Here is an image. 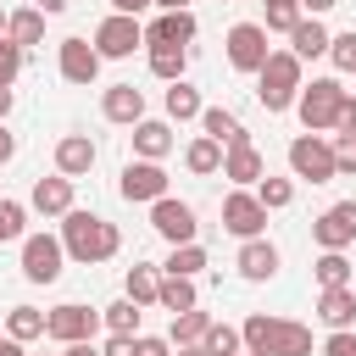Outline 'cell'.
<instances>
[{"label": "cell", "instance_id": "11", "mask_svg": "<svg viewBox=\"0 0 356 356\" xmlns=\"http://www.w3.org/2000/svg\"><path fill=\"white\" fill-rule=\"evenodd\" d=\"M44 334H50L56 345H78V339H95V334H100V306H83V300H61V306H50V323H44Z\"/></svg>", "mask_w": 356, "mask_h": 356}, {"label": "cell", "instance_id": "41", "mask_svg": "<svg viewBox=\"0 0 356 356\" xmlns=\"http://www.w3.org/2000/svg\"><path fill=\"white\" fill-rule=\"evenodd\" d=\"M300 17H306L300 6H267V17H261V28H267V33H284V39H289Z\"/></svg>", "mask_w": 356, "mask_h": 356}, {"label": "cell", "instance_id": "42", "mask_svg": "<svg viewBox=\"0 0 356 356\" xmlns=\"http://www.w3.org/2000/svg\"><path fill=\"white\" fill-rule=\"evenodd\" d=\"M22 61H28V50H17L11 39H0V89H11L22 78Z\"/></svg>", "mask_w": 356, "mask_h": 356}, {"label": "cell", "instance_id": "19", "mask_svg": "<svg viewBox=\"0 0 356 356\" xmlns=\"http://www.w3.org/2000/svg\"><path fill=\"white\" fill-rule=\"evenodd\" d=\"M128 139H134V156H139V161H161V156L178 145V134H172L167 117H145V122H134Z\"/></svg>", "mask_w": 356, "mask_h": 356}, {"label": "cell", "instance_id": "33", "mask_svg": "<svg viewBox=\"0 0 356 356\" xmlns=\"http://www.w3.org/2000/svg\"><path fill=\"white\" fill-rule=\"evenodd\" d=\"M200 267H206V245H172L161 261V273H172V278H200Z\"/></svg>", "mask_w": 356, "mask_h": 356}, {"label": "cell", "instance_id": "50", "mask_svg": "<svg viewBox=\"0 0 356 356\" xmlns=\"http://www.w3.org/2000/svg\"><path fill=\"white\" fill-rule=\"evenodd\" d=\"M61 356H100L95 339H78V345H61Z\"/></svg>", "mask_w": 356, "mask_h": 356}, {"label": "cell", "instance_id": "51", "mask_svg": "<svg viewBox=\"0 0 356 356\" xmlns=\"http://www.w3.org/2000/svg\"><path fill=\"white\" fill-rule=\"evenodd\" d=\"M334 6H339V0H300V11H306V17H323V11H334Z\"/></svg>", "mask_w": 356, "mask_h": 356}, {"label": "cell", "instance_id": "46", "mask_svg": "<svg viewBox=\"0 0 356 356\" xmlns=\"http://www.w3.org/2000/svg\"><path fill=\"white\" fill-rule=\"evenodd\" d=\"M134 339H139V334H134ZM134 339H128V334H106L100 356H134Z\"/></svg>", "mask_w": 356, "mask_h": 356}, {"label": "cell", "instance_id": "9", "mask_svg": "<svg viewBox=\"0 0 356 356\" xmlns=\"http://www.w3.org/2000/svg\"><path fill=\"white\" fill-rule=\"evenodd\" d=\"M61 267H67L61 234H28V239H22V278H28V284H56Z\"/></svg>", "mask_w": 356, "mask_h": 356}, {"label": "cell", "instance_id": "39", "mask_svg": "<svg viewBox=\"0 0 356 356\" xmlns=\"http://www.w3.org/2000/svg\"><path fill=\"white\" fill-rule=\"evenodd\" d=\"M200 345H206L211 356H245V339H239V328H228V323H211Z\"/></svg>", "mask_w": 356, "mask_h": 356}, {"label": "cell", "instance_id": "58", "mask_svg": "<svg viewBox=\"0 0 356 356\" xmlns=\"http://www.w3.org/2000/svg\"><path fill=\"white\" fill-rule=\"evenodd\" d=\"M33 6H39V0H33Z\"/></svg>", "mask_w": 356, "mask_h": 356}, {"label": "cell", "instance_id": "12", "mask_svg": "<svg viewBox=\"0 0 356 356\" xmlns=\"http://www.w3.org/2000/svg\"><path fill=\"white\" fill-rule=\"evenodd\" d=\"M312 245H317V250H350V245H356V200L323 206L317 222H312Z\"/></svg>", "mask_w": 356, "mask_h": 356}, {"label": "cell", "instance_id": "57", "mask_svg": "<svg viewBox=\"0 0 356 356\" xmlns=\"http://www.w3.org/2000/svg\"><path fill=\"white\" fill-rule=\"evenodd\" d=\"M6 17H11V11H0V39H6Z\"/></svg>", "mask_w": 356, "mask_h": 356}, {"label": "cell", "instance_id": "2", "mask_svg": "<svg viewBox=\"0 0 356 356\" xmlns=\"http://www.w3.org/2000/svg\"><path fill=\"white\" fill-rule=\"evenodd\" d=\"M300 89H306V61H300L295 50H273L267 67L256 72V100L278 117V111H289V106L300 100Z\"/></svg>", "mask_w": 356, "mask_h": 356}, {"label": "cell", "instance_id": "47", "mask_svg": "<svg viewBox=\"0 0 356 356\" xmlns=\"http://www.w3.org/2000/svg\"><path fill=\"white\" fill-rule=\"evenodd\" d=\"M334 134H356V89L345 95V106H339V122H334Z\"/></svg>", "mask_w": 356, "mask_h": 356}, {"label": "cell", "instance_id": "27", "mask_svg": "<svg viewBox=\"0 0 356 356\" xmlns=\"http://www.w3.org/2000/svg\"><path fill=\"white\" fill-rule=\"evenodd\" d=\"M222 156H228V150H222L217 139H206V134H195V139L184 145V167H189L195 178H211V172H222Z\"/></svg>", "mask_w": 356, "mask_h": 356}, {"label": "cell", "instance_id": "52", "mask_svg": "<svg viewBox=\"0 0 356 356\" xmlns=\"http://www.w3.org/2000/svg\"><path fill=\"white\" fill-rule=\"evenodd\" d=\"M0 356H28V350H22V345H17V339H11L6 328H0Z\"/></svg>", "mask_w": 356, "mask_h": 356}, {"label": "cell", "instance_id": "17", "mask_svg": "<svg viewBox=\"0 0 356 356\" xmlns=\"http://www.w3.org/2000/svg\"><path fill=\"white\" fill-rule=\"evenodd\" d=\"M78 200H72V178H61V172H50V178H33V189H28V211H39V217H67Z\"/></svg>", "mask_w": 356, "mask_h": 356}, {"label": "cell", "instance_id": "15", "mask_svg": "<svg viewBox=\"0 0 356 356\" xmlns=\"http://www.w3.org/2000/svg\"><path fill=\"white\" fill-rule=\"evenodd\" d=\"M95 161H100V145H95L89 134H61V139H56V172H61V178L78 184V178L95 172Z\"/></svg>", "mask_w": 356, "mask_h": 356}, {"label": "cell", "instance_id": "40", "mask_svg": "<svg viewBox=\"0 0 356 356\" xmlns=\"http://www.w3.org/2000/svg\"><path fill=\"white\" fill-rule=\"evenodd\" d=\"M328 61H334V72H350V78H356V28L334 33V44H328Z\"/></svg>", "mask_w": 356, "mask_h": 356}, {"label": "cell", "instance_id": "4", "mask_svg": "<svg viewBox=\"0 0 356 356\" xmlns=\"http://www.w3.org/2000/svg\"><path fill=\"white\" fill-rule=\"evenodd\" d=\"M289 178L295 184H334V139L328 134H295L289 139Z\"/></svg>", "mask_w": 356, "mask_h": 356}, {"label": "cell", "instance_id": "3", "mask_svg": "<svg viewBox=\"0 0 356 356\" xmlns=\"http://www.w3.org/2000/svg\"><path fill=\"white\" fill-rule=\"evenodd\" d=\"M345 95H350V89H345L339 78H312V83L300 89V100H295L300 128H306V134H328V139H334V122H339Z\"/></svg>", "mask_w": 356, "mask_h": 356}, {"label": "cell", "instance_id": "55", "mask_svg": "<svg viewBox=\"0 0 356 356\" xmlns=\"http://www.w3.org/2000/svg\"><path fill=\"white\" fill-rule=\"evenodd\" d=\"M178 356H211L206 345H178Z\"/></svg>", "mask_w": 356, "mask_h": 356}, {"label": "cell", "instance_id": "36", "mask_svg": "<svg viewBox=\"0 0 356 356\" xmlns=\"http://www.w3.org/2000/svg\"><path fill=\"white\" fill-rule=\"evenodd\" d=\"M28 239V200H0V245Z\"/></svg>", "mask_w": 356, "mask_h": 356}, {"label": "cell", "instance_id": "10", "mask_svg": "<svg viewBox=\"0 0 356 356\" xmlns=\"http://www.w3.org/2000/svg\"><path fill=\"white\" fill-rule=\"evenodd\" d=\"M222 228H228L239 245L267 234V206L256 200V189H228V195H222Z\"/></svg>", "mask_w": 356, "mask_h": 356}, {"label": "cell", "instance_id": "26", "mask_svg": "<svg viewBox=\"0 0 356 356\" xmlns=\"http://www.w3.org/2000/svg\"><path fill=\"white\" fill-rule=\"evenodd\" d=\"M278 323L284 317H267V312H250L239 323V339H245V356H273V339H278Z\"/></svg>", "mask_w": 356, "mask_h": 356}, {"label": "cell", "instance_id": "6", "mask_svg": "<svg viewBox=\"0 0 356 356\" xmlns=\"http://www.w3.org/2000/svg\"><path fill=\"white\" fill-rule=\"evenodd\" d=\"M222 50H228V67H234V72H245V78H256V72L267 67V56H273V44H267V28H261V22H234V28L222 33Z\"/></svg>", "mask_w": 356, "mask_h": 356}, {"label": "cell", "instance_id": "53", "mask_svg": "<svg viewBox=\"0 0 356 356\" xmlns=\"http://www.w3.org/2000/svg\"><path fill=\"white\" fill-rule=\"evenodd\" d=\"M11 106H17V95H11V89H0V122L11 117Z\"/></svg>", "mask_w": 356, "mask_h": 356}, {"label": "cell", "instance_id": "56", "mask_svg": "<svg viewBox=\"0 0 356 356\" xmlns=\"http://www.w3.org/2000/svg\"><path fill=\"white\" fill-rule=\"evenodd\" d=\"M267 6H300V0H261V11H267Z\"/></svg>", "mask_w": 356, "mask_h": 356}, {"label": "cell", "instance_id": "20", "mask_svg": "<svg viewBox=\"0 0 356 356\" xmlns=\"http://www.w3.org/2000/svg\"><path fill=\"white\" fill-rule=\"evenodd\" d=\"M200 134H206V139H217L222 150H239V145H250L245 122H239L228 106H206V111H200Z\"/></svg>", "mask_w": 356, "mask_h": 356}, {"label": "cell", "instance_id": "5", "mask_svg": "<svg viewBox=\"0 0 356 356\" xmlns=\"http://www.w3.org/2000/svg\"><path fill=\"white\" fill-rule=\"evenodd\" d=\"M89 44L100 50V61H128L134 50H145V22H139V17L106 11V17L95 22V39H89Z\"/></svg>", "mask_w": 356, "mask_h": 356}, {"label": "cell", "instance_id": "48", "mask_svg": "<svg viewBox=\"0 0 356 356\" xmlns=\"http://www.w3.org/2000/svg\"><path fill=\"white\" fill-rule=\"evenodd\" d=\"M106 6H111L117 17H139V11H150L156 0H106Z\"/></svg>", "mask_w": 356, "mask_h": 356}, {"label": "cell", "instance_id": "31", "mask_svg": "<svg viewBox=\"0 0 356 356\" xmlns=\"http://www.w3.org/2000/svg\"><path fill=\"white\" fill-rule=\"evenodd\" d=\"M312 273H317V289H345L350 284V256L345 250H317Z\"/></svg>", "mask_w": 356, "mask_h": 356}, {"label": "cell", "instance_id": "18", "mask_svg": "<svg viewBox=\"0 0 356 356\" xmlns=\"http://www.w3.org/2000/svg\"><path fill=\"white\" fill-rule=\"evenodd\" d=\"M100 117L117 122V128L145 122V89H134V83H111V89L100 95Z\"/></svg>", "mask_w": 356, "mask_h": 356}, {"label": "cell", "instance_id": "45", "mask_svg": "<svg viewBox=\"0 0 356 356\" xmlns=\"http://www.w3.org/2000/svg\"><path fill=\"white\" fill-rule=\"evenodd\" d=\"M134 356H172V339L167 334H139L134 339Z\"/></svg>", "mask_w": 356, "mask_h": 356}, {"label": "cell", "instance_id": "28", "mask_svg": "<svg viewBox=\"0 0 356 356\" xmlns=\"http://www.w3.org/2000/svg\"><path fill=\"white\" fill-rule=\"evenodd\" d=\"M122 295H128L134 306H156V295H161V273H156L150 261H134V267L122 273Z\"/></svg>", "mask_w": 356, "mask_h": 356}, {"label": "cell", "instance_id": "23", "mask_svg": "<svg viewBox=\"0 0 356 356\" xmlns=\"http://www.w3.org/2000/svg\"><path fill=\"white\" fill-rule=\"evenodd\" d=\"M161 111H167V122H200L206 100H200V89H195L189 78H178V83H167V95H161Z\"/></svg>", "mask_w": 356, "mask_h": 356}, {"label": "cell", "instance_id": "49", "mask_svg": "<svg viewBox=\"0 0 356 356\" xmlns=\"http://www.w3.org/2000/svg\"><path fill=\"white\" fill-rule=\"evenodd\" d=\"M11 156H17V134H11V128H6V122H0V167H6V161H11Z\"/></svg>", "mask_w": 356, "mask_h": 356}, {"label": "cell", "instance_id": "8", "mask_svg": "<svg viewBox=\"0 0 356 356\" xmlns=\"http://www.w3.org/2000/svg\"><path fill=\"white\" fill-rule=\"evenodd\" d=\"M150 228H156L167 245H200V217H195V206L178 200V195H161V200L150 206Z\"/></svg>", "mask_w": 356, "mask_h": 356}, {"label": "cell", "instance_id": "29", "mask_svg": "<svg viewBox=\"0 0 356 356\" xmlns=\"http://www.w3.org/2000/svg\"><path fill=\"white\" fill-rule=\"evenodd\" d=\"M156 306L161 312H195L200 306V289H195V278H172V273H161V295H156Z\"/></svg>", "mask_w": 356, "mask_h": 356}, {"label": "cell", "instance_id": "24", "mask_svg": "<svg viewBox=\"0 0 356 356\" xmlns=\"http://www.w3.org/2000/svg\"><path fill=\"white\" fill-rule=\"evenodd\" d=\"M6 39H11L17 50H33V44L44 39V11H39V6H17V11L6 17Z\"/></svg>", "mask_w": 356, "mask_h": 356}, {"label": "cell", "instance_id": "44", "mask_svg": "<svg viewBox=\"0 0 356 356\" xmlns=\"http://www.w3.org/2000/svg\"><path fill=\"white\" fill-rule=\"evenodd\" d=\"M323 356H356V328H334L323 339Z\"/></svg>", "mask_w": 356, "mask_h": 356}, {"label": "cell", "instance_id": "32", "mask_svg": "<svg viewBox=\"0 0 356 356\" xmlns=\"http://www.w3.org/2000/svg\"><path fill=\"white\" fill-rule=\"evenodd\" d=\"M139 317H145V306H134L128 295H117L111 306H100V323H106L111 334H128V339L139 334Z\"/></svg>", "mask_w": 356, "mask_h": 356}, {"label": "cell", "instance_id": "14", "mask_svg": "<svg viewBox=\"0 0 356 356\" xmlns=\"http://www.w3.org/2000/svg\"><path fill=\"white\" fill-rule=\"evenodd\" d=\"M56 72H61V83H78V89H89L95 78H100V50L89 44V39H61L56 44Z\"/></svg>", "mask_w": 356, "mask_h": 356}, {"label": "cell", "instance_id": "43", "mask_svg": "<svg viewBox=\"0 0 356 356\" xmlns=\"http://www.w3.org/2000/svg\"><path fill=\"white\" fill-rule=\"evenodd\" d=\"M334 167L339 178H356V134H334Z\"/></svg>", "mask_w": 356, "mask_h": 356}, {"label": "cell", "instance_id": "54", "mask_svg": "<svg viewBox=\"0 0 356 356\" xmlns=\"http://www.w3.org/2000/svg\"><path fill=\"white\" fill-rule=\"evenodd\" d=\"M156 11H189V0H156Z\"/></svg>", "mask_w": 356, "mask_h": 356}, {"label": "cell", "instance_id": "35", "mask_svg": "<svg viewBox=\"0 0 356 356\" xmlns=\"http://www.w3.org/2000/svg\"><path fill=\"white\" fill-rule=\"evenodd\" d=\"M273 356H312V328L295 323V317H284L278 323V339H273Z\"/></svg>", "mask_w": 356, "mask_h": 356}, {"label": "cell", "instance_id": "37", "mask_svg": "<svg viewBox=\"0 0 356 356\" xmlns=\"http://www.w3.org/2000/svg\"><path fill=\"white\" fill-rule=\"evenodd\" d=\"M256 200H261L267 211H284V206H295V178H273V172H267V178L256 184Z\"/></svg>", "mask_w": 356, "mask_h": 356}, {"label": "cell", "instance_id": "21", "mask_svg": "<svg viewBox=\"0 0 356 356\" xmlns=\"http://www.w3.org/2000/svg\"><path fill=\"white\" fill-rule=\"evenodd\" d=\"M222 178H228L234 189H256V184L267 178V161H261V150H256V145H239V150H228V156H222Z\"/></svg>", "mask_w": 356, "mask_h": 356}, {"label": "cell", "instance_id": "38", "mask_svg": "<svg viewBox=\"0 0 356 356\" xmlns=\"http://www.w3.org/2000/svg\"><path fill=\"white\" fill-rule=\"evenodd\" d=\"M150 72H156L161 83H178V78L189 72V50H150Z\"/></svg>", "mask_w": 356, "mask_h": 356}, {"label": "cell", "instance_id": "22", "mask_svg": "<svg viewBox=\"0 0 356 356\" xmlns=\"http://www.w3.org/2000/svg\"><path fill=\"white\" fill-rule=\"evenodd\" d=\"M317 323L334 334V328H356V289H317Z\"/></svg>", "mask_w": 356, "mask_h": 356}, {"label": "cell", "instance_id": "7", "mask_svg": "<svg viewBox=\"0 0 356 356\" xmlns=\"http://www.w3.org/2000/svg\"><path fill=\"white\" fill-rule=\"evenodd\" d=\"M117 195H122L128 206H156L161 195H172V189H167V167H161V161H139V156H134V161L117 172Z\"/></svg>", "mask_w": 356, "mask_h": 356}, {"label": "cell", "instance_id": "13", "mask_svg": "<svg viewBox=\"0 0 356 356\" xmlns=\"http://www.w3.org/2000/svg\"><path fill=\"white\" fill-rule=\"evenodd\" d=\"M195 33H200L195 11H156L145 22V50H189Z\"/></svg>", "mask_w": 356, "mask_h": 356}, {"label": "cell", "instance_id": "30", "mask_svg": "<svg viewBox=\"0 0 356 356\" xmlns=\"http://www.w3.org/2000/svg\"><path fill=\"white\" fill-rule=\"evenodd\" d=\"M44 323H50V312H39V306H11V312H6V334H11L17 345L44 339Z\"/></svg>", "mask_w": 356, "mask_h": 356}, {"label": "cell", "instance_id": "34", "mask_svg": "<svg viewBox=\"0 0 356 356\" xmlns=\"http://www.w3.org/2000/svg\"><path fill=\"white\" fill-rule=\"evenodd\" d=\"M206 328H211V317L195 306V312H178V317H172L167 339H172V350H178V345H200V339H206Z\"/></svg>", "mask_w": 356, "mask_h": 356}, {"label": "cell", "instance_id": "1", "mask_svg": "<svg viewBox=\"0 0 356 356\" xmlns=\"http://www.w3.org/2000/svg\"><path fill=\"white\" fill-rule=\"evenodd\" d=\"M61 245H67V261L100 267V261H111V256L122 250V234H117V222H106L100 211L72 206V211L61 217Z\"/></svg>", "mask_w": 356, "mask_h": 356}, {"label": "cell", "instance_id": "16", "mask_svg": "<svg viewBox=\"0 0 356 356\" xmlns=\"http://www.w3.org/2000/svg\"><path fill=\"white\" fill-rule=\"evenodd\" d=\"M278 261H284V256H278V245H273L267 234H261V239H245L239 256H234V267H239L245 284H267V278H278Z\"/></svg>", "mask_w": 356, "mask_h": 356}, {"label": "cell", "instance_id": "25", "mask_svg": "<svg viewBox=\"0 0 356 356\" xmlns=\"http://www.w3.org/2000/svg\"><path fill=\"white\" fill-rule=\"evenodd\" d=\"M328 44H334V33L323 28V17H300V22H295V33H289V50H295L300 61L328 56Z\"/></svg>", "mask_w": 356, "mask_h": 356}]
</instances>
